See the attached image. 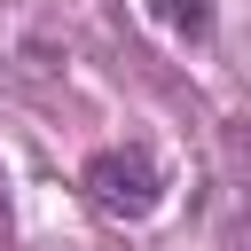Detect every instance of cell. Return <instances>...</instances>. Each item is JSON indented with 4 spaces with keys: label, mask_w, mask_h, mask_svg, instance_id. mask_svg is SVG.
Segmentation results:
<instances>
[{
    "label": "cell",
    "mask_w": 251,
    "mask_h": 251,
    "mask_svg": "<svg viewBox=\"0 0 251 251\" xmlns=\"http://www.w3.org/2000/svg\"><path fill=\"white\" fill-rule=\"evenodd\" d=\"M149 16H157L173 39H212V24H220V0H149Z\"/></svg>",
    "instance_id": "obj_2"
},
{
    "label": "cell",
    "mask_w": 251,
    "mask_h": 251,
    "mask_svg": "<svg viewBox=\"0 0 251 251\" xmlns=\"http://www.w3.org/2000/svg\"><path fill=\"white\" fill-rule=\"evenodd\" d=\"M78 188H86L110 220H149V212L165 204V173H157L149 149H94L86 173H78Z\"/></svg>",
    "instance_id": "obj_1"
},
{
    "label": "cell",
    "mask_w": 251,
    "mask_h": 251,
    "mask_svg": "<svg viewBox=\"0 0 251 251\" xmlns=\"http://www.w3.org/2000/svg\"><path fill=\"white\" fill-rule=\"evenodd\" d=\"M0 251H8V204H0Z\"/></svg>",
    "instance_id": "obj_3"
}]
</instances>
